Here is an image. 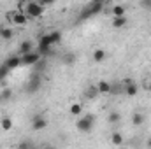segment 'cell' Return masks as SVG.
Instances as JSON below:
<instances>
[{
	"label": "cell",
	"instance_id": "7c38bea8",
	"mask_svg": "<svg viewBox=\"0 0 151 149\" xmlns=\"http://www.w3.org/2000/svg\"><path fill=\"white\" fill-rule=\"evenodd\" d=\"M130 121H132V125H134V126H141V125L146 121V116H144L142 112H134V114H132V117H130Z\"/></svg>",
	"mask_w": 151,
	"mask_h": 149
},
{
	"label": "cell",
	"instance_id": "cb8c5ba5",
	"mask_svg": "<svg viewBox=\"0 0 151 149\" xmlns=\"http://www.w3.org/2000/svg\"><path fill=\"white\" fill-rule=\"evenodd\" d=\"M53 2H56V0H40V4H42V5H51Z\"/></svg>",
	"mask_w": 151,
	"mask_h": 149
},
{
	"label": "cell",
	"instance_id": "5bb4252c",
	"mask_svg": "<svg viewBox=\"0 0 151 149\" xmlns=\"http://www.w3.org/2000/svg\"><path fill=\"white\" fill-rule=\"evenodd\" d=\"M0 128H2L4 132H11V130H12V119L7 117V116H4V117L0 119Z\"/></svg>",
	"mask_w": 151,
	"mask_h": 149
},
{
	"label": "cell",
	"instance_id": "2e32d148",
	"mask_svg": "<svg viewBox=\"0 0 151 149\" xmlns=\"http://www.w3.org/2000/svg\"><path fill=\"white\" fill-rule=\"evenodd\" d=\"M62 60H63V65H67V67H70V65H74V63H76V60H77V56H76L74 53H65Z\"/></svg>",
	"mask_w": 151,
	"mask_h": 149
},
{
	"label": "cell",
	"instance_id": "ffe728a7",
	"mask_svg": "<svg viewBox=\"0 0 151 149\" xmlns=\"http://www.w3.org/2000/svg\"><path fill=\"white\" fill-rule=\"evenodd\" d=\"M125 14H127L125 5H114L113 7V16H125Z\"/></svg>",
	"mask_w": 151,
	"mask_h": 149
},
{
	"label": "cell",
	"instance_id": "9c48e42d",
	"mask_svg": "<svg viewBox=\"0 0 151 149\" xmlns=\"http://www.w3.org/2000/svg\"><path fill=\"white\" fill-rule=\"evenodd\" d=\"M30 51H34V42H32V40H23V42H19V46H18V54H19V56H23V54H27V53H30Z\"/></svg>",
	"mask_w": 151,
	"mask_h": 149
},
{
	"label": "cell",
	"instance_id": "d6986e66",
	"mask_svg": "<svg viewBox=\"0 0 151 149\" xmlns=\"http://www.w3.org/2000/svg\"><path fill=\"white\" fill-rule=\"evenodd\" d=\"M121 121V114L118 111H113L109 112V116H107V123H111V125H116V123H119Z\"/></svg>",
	"mask_w": 151,
	"mask_h": 149
},
{
	"label": "cell",
	"instance_id": "5b68a950",
	"mask_svg": "<svg viewBox=\"0 0 151 149\" xmlns=\"http://www.w3.org/2000/svg\"><path fill=\"white\" fill-rule=\"evenodd\" d=\"M44 128H47V119H46L42 114L34 116V117H32V130H34V132H40V130H44Z\"/></svg>",
	"mask_w": 151,
	"mask_h": 149
},
{
	"label": "cell",
	"instance_id": "30bf717a",
	"mask_svg": "<svg viewBox=\"0 0 151 149\" xmlns=\"http://www.w3.org/2000/svg\"><path fill=\"white\" fill-rule=\"evenodd\" d=\"M127 23H128V18H127V14H125V16H113L111 27H113V28H123Z\"/></svg>",
	"mask_w": 151,
	"mask_h": 149
},
{
	"label": "cell",
	"instance_id": "4fadbf2b",
	"mask_svg": "<svg viewBox=\"0 0 151 149\" xmlns=\"http://www.w3.org/2000/svg\"><path fill=\"white\" fill-rule=\"evenodd\" d=\"M14 37V30L11 27H0V39L4 40H11Z\"/></svg>",
	"mask_w": 151,
	"mask_h": 149
},
{
	"label": "cell",
	"instance_id": "8992f818",
	"mask_svg": "<svg viewBox=\"0 0 151 149\" xmlns=\"http://www.w3.org/2000/svg\"><path fill=\"white\" fill-rule=\"evenodd\" d=\"M91 58H93L95 63H102V62L107 58V53H106L104 47H95V49L91 51Z\"/></svg>",
	"mask_w": 151,
	"mask_h": 149
},
{
	"label": "cell",
	"instance_id": "d4e9b609",
	"mask_svg": "<svg viewBox=\"0 0 151 149\" xmlns=\"http://www.w3.org/2000/svg\"><path fill=\"white\" fill-rule=\"evenodd\" d=\"M146 90H148V91H150V93H151V79H150V81H148V84H146Z\"/></svg>",
	"mask_w": 151,
	"mask_h": 149
},
{
	"label": "cell",
	"instance_id": "ac0fdd59",
	"mask_svg": "<svg viewBox=\"0 0 151 149\" xmlns=\"http://www.w3.org/2000/svg\"><path fill=\"white\" fill-rule=\"evenodd\" d=\"M84 95H86V98H90V100H93V98H97L100 93H99V90H97V86H90V88H86V91H84Z\"/></svg>",
	"mask_w": 151,
	"mask_h": 149
},
{
	"label": "cell",
	"instance_id": "603a6c76",
	"mask_svg": "<svg viewBox=\"0 0 151 149\" xmlns=\"http://www.w3.org/2000/svg\"><path fill=\"white\" fill-rule=\"evenodd\" d=\"M141 4H142L146 9H151V0H141Z\"/></svg>",
	"mask_w": 151,
	"mask_h": 149
},
{
	"label": "cell",
	"instance_id": "52a82bcc",
	"mask_svg": "<svg viewBox=\"0 0 151 149\" xmlns=\"http://www.w3.org/2000/svg\"><path fill=\"white\" fill-rule=\"evenodd\" d=\"M4 65H5L9 70H12V69H18V67H21V56H19V54L9 56V58L4 62Z\"/></svg>",
	"mask_w": 151,
	"mask_h": 149
},
{
	"label": "cell",
	"instance_id": "8fae6325",
	"mask_svg": "<svg viewBox=\"0 0 151 149\" xmlns=\"http://www.w3.org/2000/svg\"><path fill=\"white\" fill-rule=\"evenodd\" d=\"M137 93H139V86L135 84V82H127V88H125V95L127 97H137Z\"/></svg>",
	"mask_w": 151,
	"mask_h": 149
},
{
	"label": "cell",
	"instance_id": "7a4b0ae2",
	"mask_svg": "<svg viewBox=\"0 0 151 149\" xmlns=\"http://www.w3.org/2000/svg\"><path fill=\"white\" fill-rule=\"evenodd\" d=\"M93 125H95V116H93V114H84V116H81V117L77 119V123H76V126H77V130H79L81 133H90V132L93 130Z\"/></svg>",
	"mask_w": 151,
	"mask_h": 149
},
{
	"label": "cell",
	"instance_id": "9a60e30c",
	"mask_svg": "<svg viewBox=\"0 0 151 149\" xmlns=\"http://www.w3.org/2000/svg\"><path fill=\"white\" fill-rule=\"evenodd\" d=\"M123 142H125V139H123V135L119 132H113L111 133V144L113 146H123Z\"/></svg>",
	"mask_w": 151,
	"mask_h": 149
},
{
	"label": "cell",
	"instance_id": "ba28073f",
	"mask_svg": "<svg viewBox=\"0 0 151 149\" xmlns=\"http://www.w3.org/2000/svg\"><path fill=\"white\" fill-rule=\"evenodd\" d=\"M95 86H97V90H99L100 95H111V93H113V86H111L109 81H104V79H102V81H99Z\"/></svg>",
	"mask_w": 151,
	"mask_h": 149
},
{
	"label": "cell",
	"instance_id": "484cf974",
	"mask_svg": "<svg viewBox=\"0 0 151 149\" xmlns=\"http://www.w3.org/2000/svg\"><path fill=\"white\" fill-rule=\"evenodd\" d=\"M146 148H150V149H151V137L148 139V140H146Z\"/></svg>",
	"mask_w": 151,
	"mask_h": 149
},
{
	"label": "cell",
	"instance_id": "6da1fadb",
	"mask_svg": "<svg viewBox=\"0 0 151 149\" xmlns=\"http://www.w3.org/2000/svg\"><path fill=\"white\" fill-rule=\"evenodd\" d=\"M23 11L28 14L30 19H35V18H40V16L44 14L46 5H42L40 2H27L25 7H23Z\"/></svg>",
	"mask_w": 151,
	"mask_h": 149
},
{
	"label": "cell",
	"instance_id": "277c9868",
	"mask_svg": "<svg viewBox=\"0 0 151 149\" xmlns=\"http://www.w3.org/2000/svg\"><path fill=\"white\" fill-rule=\"evenodd\" d=\"M39 62H40V51H35V49L21 56V67H30V65H37Z\"/></svg>",
	"mask_w": 151,
	"mask_h": 149
},
{
	"label": "cell",
	"instance_id": "3957f363",
	"mask_svg": "<svg viewBox=\"0 0 151 149\" xmlns=\"http://www.w3.org/2000/svg\"><path fill=\"white\" fill-rule=\"evenodd\" d=\"M28 14L25 12V11H14V12H11L9 14V21L12 23V25H16V27H27L28 25Z\"/></svg>",
	"mask_w": 151,
	"mask_h": 149
},
{
	"label": "cell",
	"instance_id": "7402d4cb",
	"mask_svg": "<svg viewBox=\"0 0 151 149\" xmlns=\"http://www.w3.org/2000/svg\"><path fill=\"white\" fill-rule=\"evenodd\" d=\"M7 72H9V69H7L5 65H0V79H4V77L7 75Z\"/></svg>",
	"mask_w": 151,
	"mask_h": 149
},
{
	"label": "cell",
	"instance_id": "e0dca14e",
	"mask_svg": "<svg viewBox=\"0 0 151 149\" xmlns=\"http://www.w3.org/2000/svg\"><path fill=\"white\" fill-rule=\"evenodd\" d=\"M69 112H70L72 116H81V114H83V105H81L79 102H74V104H70Z\"/></svg>",
	"mask_w": 151,
	"mask_h": 149
},
{
	"label": "cell",
	"instance_id": "44dd1931",
	"mask_svg": "<svg viewBox=\"0 0 151 149\" xmlns=\"http://www.w3.org/2000/svg\"><path fill=\"white\" fill-rule=\"evenodd\" d=\"M11 97H12V91H11L9 88H7V90H4V91L0 93V98H2V102H5V100H9Z\"/></svg>",
	"mask_w": 151,
	"mask_h": 149
}]
</instances>
